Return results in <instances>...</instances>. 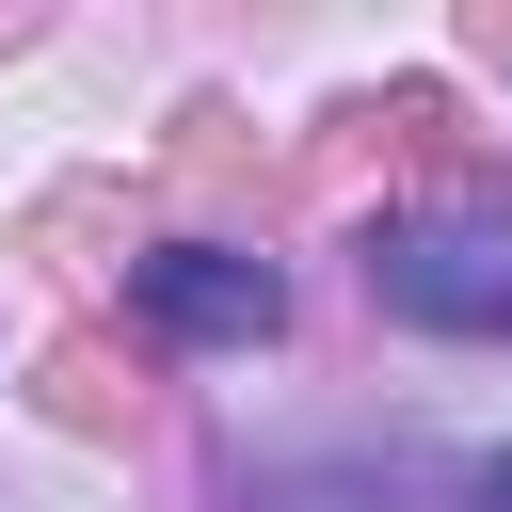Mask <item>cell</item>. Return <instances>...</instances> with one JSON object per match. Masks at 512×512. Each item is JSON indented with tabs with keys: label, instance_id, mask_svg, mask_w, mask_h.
Listing matches in <instances>:
<instances>
[{
	"label": "cell",
	"instance_id": "cell-3",
	"mask_svg": "<svg viewBox=\"0 0 512 512\" xmlns=\"http://www.w3.org/2000/svg\"><path fill=\"white\" fill-rule=\"evenodd\" d=\"M496 512H512V448H496Z\"/></svg>",
	"mask_w": 512,
	"mask_h": 512
},
{
	"label": "cell",
	"instance_id": "cell-2",
	"mask_svg": "<svg viewBox=\"0 0 512 512\" xmlns=\"http://www.w3.org/2000/svg\"><path fill=\"white\" fill-rule=\"evenodd\" d=\"M144 320L192 336V352H256V336L288 320V272L240 256V240H176V256H144Z\"/></svg>",
	"mask_w": 512,
	"mask_h": 512
},
{
	"label": "cell",
	"instance_id": "cell-1",
	"mask_svg": "<svg viewBox=\"0 0 512 512\" xmlns=\"http://www.w3.org/2000/svg\"><path fill=\"white\" fill-rule=\"evenodd\" d=\"M368 288L432 336H512V240H480V224H400L368 256Z\"/></svg>",
	"mask_w": 512,
	"mask_h": 512
}]
</instances>
